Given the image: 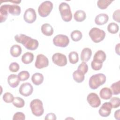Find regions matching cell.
Masks as SVG:
<instances>
[{"instance_id":"10","label":"cell","mask_w":120,"mask_h":120,"mask_svg":"<svg viewBox=\"0 0 120 120\" xmlns=\"http://www.w3.org/2000/svg\"><path fill=\"white\" fill-rule=\"evenodd\" d=\"M37 18L36 13L32 8H29L26 9L23 15V19L24 21L28 23H32Z\"/></svg>"},{"instance_id":"11","label":"cell","mask_w":120,"mask_h":120,"mask_svg":"<svg viewBox=\"0 0 120 120\" xmlns=\"http://www.w3.org/2000/svg\"><path fill=\"white\" fill-rule=\"evenodd\" d=\"M87 100L89 105L93 108L98 107L101 104V100L96 93H90L87 96Z\"/></svg>"},{"instance_id":"23","label":"cell","mask_w":120,"mask_h":120,"mask_svg":"<svg viewBox=\"0 0 120 120\" xmlns=\"http://www.w3.org/2000/svg\"><path fill=\"white\" fill-rule=\"evenodd\" d=\"M74 18L76 22H82L86 19V15L84 11L79 10L75 13L74 15Z\"/></svg>"},{"instance_id":"9","label":"cell","mask_w":120,"mask_h":120,"mask_svg":"<svg viewBox=\"0 0 120 120\" xmlns=\"http://www.w3.org/2000/svg\"><path fill=\"white\" fill-rule=\"evenodd\" d=\"M49 65V60L48 58L42 54L37 55L36 58L35 66L38 69H41L47 67Z\"/></svg>"},{"instance_id":"29","label":"cell","mask_w":120,"mask_h":120,"mask_svg":"<svg viewBox=\"0 0 120 120\" xmlns=\"http://www.w3.org/2000/svg\"><path fill=\"white\" fill-rule=\"evenodd\" d=\"M111 90L112 92V94L119 95L120 93V81H118L112 83L111 85Z\"/></svg>"},{"instance_id":"21","label":"cell","mask_w":120,"mask_h":120,"mask_svg":"<svg viewBox=\"0 0 120 120\" xmlns=\"http://www.w3.org/2000/svg\"><path fill=\"white\" fill-rule=\"evenodd\" d=\"M31 81L35 85H39L44 81V76L41 73H36L32 75Z\"/></svg>"},{"instance_id":"27","label":"cell","mask_w":120,"mask_h":120,"mask_svg":"<svg viewBox=\"0 0 120 120\" xmlns=\"http://www.w3.org/2000/svg\"><path fill=\"white\" fill-rule=\"evenodd\" d=\"M70 37L73 41L75 42H77L82 39V35L80 30H75L71 32Z\"/></svg>"},{"instance_id":"37","label":"cell","mask_w":120,"mask_h":120,"mask_svg":"<svg viewBox=\"0 0 120 120\" xmlns=\"http://www.w3.org/2000/svg\"><path fill=\"white\" fill-rule=\"evenodd\" d=\"M25 119V114L20 112H16L15 113L13 116V120H24Z\"/></svg>"},{"instance_id":"1","label":"cell","mask_w":120,"mask_h":120,"mask_svg":"<svg viewBox=\"0 0 120 120\" xmlns=\"http://www.w3.org/2000/svg\"><path fill=\"white\" fill-rule=\"evenodd\" d=\"M15 40L19 43L22 44L24 46L30 50H35L38 46V41L35 39L23 34H17L15 36Z\"/></svg>"},{"instance_id":"26","label":"cell","mask_w":120,"mask_h":120,"mask_svg":"<svg viewBox=\"0 0 120 120\" xmlns=\"http://www.w3.org/2000/svg\"><path fill=\"white\" fill-rule=\"evenodd\" d=\"M74 80L77 83H81L84 80V74L78 70L74 71L73 73Z\"/></svg>"},{"instance_id":"31","label":"cell","mask_w":120,"mask_h":120,"mask_svg":"<svg viewBox=\"0 0 120 120\" xmlns=\"http://www.w3.org/2000/svg\"><path fill=\"white\" fill-rule=\"evenodd\" d=\"M112 2V0H99L97 2V6L101 9H105Z\"/></svg>"},{"instance_id":"30","label":"cell","mask_w":120,"mask_h":120,"mask_svg":"<svg viewBox=\"0 0 120 120\" xmlns=\"http://www.w3.org/2000/svg\"><path fill=\"white\" fill-rule=\"evenodd\" d=\"M68 59L70 63L73 64L76 63L79 60V56L77 52L75 51L70 52L68 55Z\"/></svg>"},{"instance_id":"13","label":"cell","mask_w":120,"mask_h":120,"mask_svg":"<svg viewBox=\"0 0 120 120\" xmlns=\"http://www.w3.org/2000/svg\"><path fill=\"white\" fill-rule=\"evenodd\" d=\"M112 108V106L110 102H105L99 108V114L102 117H107L110 115Z\"/></svg>"},{"instance_id":"18","label":"cell","mask_w":120,"mask_h":120,"mask_svg":"<svg viewBox=\"0 0 120 120\" xmlns=\"http://www.w3.org/2000/svg\"><path fill=\"white\" fill-rule=\"evenodd\" d=\"M106 58L105 53L102 50H98L94 54L93 60L97 62L103 63L105 61Z\"/></svg>"},{"instance_id":"42","label":"cell","mask_w":120,"mask_h":120,"mask_svg":"<svg viewBox=\"0 0 120 120\" xmlns=\"http://www.w3.org/2000/svg\"><path fill=\"white\" fill-rule=\"evenodd\" d=\"M114 117L116 120H120V110L119 109L115 112H114Z\"/></svg>"},{"instance_id":"43","label":"cell","mask_w":120,"mask_h":120,"mask_svg":"<svg viewBox=\"0 0 120 120\" xmlns=\"http://www.w3.org/2000/svg\"><path fill=\"white\" fill-rule=\"evenodd\" d=\"M120 44L118 43L117 45H116L115 48L116 53H117L118 55H120Z\"/></svg>"},{"instance_id":"41","label":"cell","mask_w":120,"mask_h":120,"mask_svg":"<svg viewBox=\"0 0 120 120\" xmlns=\"http://www.w3.org/2000/svg\"><path fill=\"white\" fill-rule=\"evenodd\" d=\"M56 116L55 114L53 113H48L45 118V120H56Z\"/></svg>"},{"instance_id":"2","label":"cell","mask_w":120,"mask_h":120,"mask_svg":"<svg viewBox=\"0 0 120 120\" xmlns=\"http://www.w3.org/2000/svg\"><path fill=\"white\" fill-rule=\"evenodd\" d=\"M105 75L102 73L92 75L89 81V86L92 90H96L100 86L104 84L106 82Z\"/></svg>"},{"instance_id":"12","label":"cell","mask_w":120,"mask_h":120,"mask_svg":"<svg viewBox=\"0 0 120 120\" xmlns=\"http://www.w3.org/2000/svg\"><path fill=\"white\" fill-rule=\"evenodd\" d=\"M19 91L21 95L24 97H28L32 93L33 88L32 85L29 82L23 83L20 87Z\"/></svg>"},{"instance_id":"34","label":"cell","mask_w":120,"mask_h":120,"mask_svg":"<svg viewBox=\"0 0 120 120\" xmlns=\"http://www.w3.org/2000/svg\"><path fill=\"white\" fill-rule=\"evenodd\" d=\"M14 97L12 94L10 92H6L3 95V100L7 103H10L13 102Z\"/></svg>"},{"instance_id":"19","label":"cell","mask_w":120,"mask_h":120,"mask_svg":"<svg viewBox=\"0 0 120 120\" xmlns=\"http://www.w3.org/2000/svg\"><path fill=\"white\" fill-rule=\"evenodd\" d=\"M41 30L42 33L46 36H51L53 33V29L49 23L43 24L41 27Z\"/></svg>"},{"instance_id":"40","label":"cell","mask_w":120,"mask_h":120,"mask_svg":"<svg viewBox=\"0 0 120 120\" xmlns=\"http://www.w3.org/2000/svg\"><path fill=\"white\" fill-rule=\"evenodd\" d=\"M120 10L118 9L117 10H115L113 12L112 15L113 19L114 21L117 22H120Z\"/></svg>"},{"instance_id":"5","label":"cell","mask_w":120,"mask_h":120,"mask_svg":"<svg viewBox=\"0 0 120 120\" xmlns=\"http://www.w3.org/2000/svg\"><path fill=\"white\" fill-rule=\"evenodd\" d=\"M89 35L92 41L96 43L103 41L105 37V32L103 30L96 27L92 28L90 30Z\"/></svg>"},{"instance_id":"24","label":"cell","mask_w":120,"mask_h":120,"mask_svg":"<svg viewBox=\"0 0 120 120\" xmlns=\"http://www.w3.org/2000/svg\"><path fill=\"white\" fill-rule=\"evenodd\" d=\"M34 59V55L30 52H27L22 56V61L25 64H29L31 63Z\"/></svg>"},{"instance_id":"38","label":"cell","mask_w":120,"mask_h":120,"mask_svg":"<svg viewBox=\"0 0 120 120\" xmlns=\"http://www.w3.org/2000/svg\"><path fill=\"white\" fill-rule=\"evenodd\" d=\"M20 68L19 65L17 62H12L11 63L9 66V69L10 71L12 72H17Z\"/></svg>"},{"instance_id":"17","label":"cell","mask_w":120,"mask_h":120,"mask_svg":"<svg viewBox=\"0 0 120 120\" xmlns=\"http://www.w3.org/2000/svg\"><path fill=\"white\" fill-rule=\"evenodd\" d=\"M91 55V50L90 48H84L81 52V60L83 62H87L90 59Z\"/></svg>"},{"instance_id":"39","label":"cell","mask_w":120,"mask_h":120,"mask_svg":"<svg viewBox=\"0 0 120 120\" xmlns=\"http://www.w3.org/2000/svg\"><path fill=\"white\" fill-rule=\"evenodd\" d=\"M102 66H103V63L97 62L93 60H92L91 63V68L94 70L97 71L101 69V68L102 67Z\"/></svg>"},{"instance_id":"8","label":"cell","mask_w":120,"mask_h":120,"mask_svg":"<svg viewBox=\"0 0 120 120\" xmlns=\"http://www.w3.org/2000/svg\"><path fill=\"white\" fill-rule=\"evenodd\" d=\"M52 62L58 66H65L67 64V59L65 55L61 53H55L52 57Z\"/></svg>"},{"instance_id":"6","label":"cell","mask_w":120,"mask_h":120,"mask_svg":"<svg viewBox=\"0 0 120 120\" xmlns=\"http://www.w3.org/2000/svg\"><path fill=\"white\" fill-rule=\"evenodd\" d=\"M53 8L52 3L48 0L43 2L38 7V13L42 17H47L51 13Z\"/></svg>"},{"instance_id":"3","label":"cell","mask_w":120,"mask_h":120,"mask_svg":"<svg viewBox=\"0 0 120 120\" xmlns=\"http://www.w3.org/2000/svg\"><path fill=\"white\" fill-rule=\"evenodd\" d=\"M59 10L62 20L66 22L70 21L72 18V14L69 4L66 2H61L59 6Z\"/></svg>"},{"instance_id":"32","label":"cell","mask_w":120,"mask_h":120,"mask_svg":"<svg viewBox=\"0 0 120 120\" xmlns=\"http://www.w3.org/2000/svg\"><path fill=\"white\" fill-rule=\"evenodd\" d=\"M119 27L117 24L114 22H111L107 26V30L112 34H116L119 31Z\"/></svg>"},{"instance_id":"16","label":"cell","mask_w":120,"mask_h":120,"mask_svg":"<svg viewBox=\"0 0 120 120\" xmlns=\"http://www.w3.org/2000/svg\"><path fill=\"white\" fill-rule=\"evenodd\" d=\"M8 82L11 87L14 88L18 86L20 83V80L18 75L15 74H11L8 76Z\"/></svg>"},{"instance_id":"35","label":"cell","mask_w":120,"mask_h":120,"mask_svg":"<svg viewBox=\"0 0 120 120\" xmlns=\"http://www.w3.org/2000/svg\"><path fill=\"white\" fill-rule=\"evenodd\" d=\"M77 70L83 74H85L88 70V66L85 62H82L78 67Z\"/></svg>"},{"instance_id":"14","label":"cell","mask_w":120,"mask_h":120,"mask_svg":"<svg viewBox=\"0 0 120 120\" xmlns=\"http://www.w3.org/2000/svg\"><path fill=\"white\" fill-rule=\"evenodd\" d=\"M9 4H4L0 8V23L5 22L8 15V8Z\"/></svg>"},{"instance_id":"4","label":"cell","mask_w":120,"mask_h":120,"mask_svg":"<svg viewBox=\"0 0 120 120\" xmlns=\"http://www.w3.org/2000/svg\"><path fill=\"white\" fill-rule=\"evenodd\" d=\"M43 103L39 99H34L30 103V107L32 114L37 116L39 117L44 113V109Z\"/></svg>"},{"instance_id":"33","label":"cell","mask_w":120,"mask_h":120,"mask_svg":"<svg viewBox=\"0 0 120 120\" xmlns=\"http://www.w3.org/2000/svg\"><path fill=\"white\" fill-rule=\"evenodd\" d=\"M18 77L21 81H24L27 80L30 77V74L27 71H22L19 73Z\"/></svg>"},{"instance_id":"36","label":"cell","mask_w":120,"mask_h":120,"mask_svg":"<svg viewBox=\"0 0 120 120\" xmlns=\"http://www.w3.org/2000/svg\"><path fill=\"white\" fill-rule=\"evenodd\" d=\"M110 103L112 108H116L120 106V99L118 97H113L111 99Z\"/></svg>"},{"instance_id":"20","label":"cell","mask_w":120,"mask_h":120,"mask_svg":"<svg viewBox=\"0 0 120 120\" xmlns=\"http://www.w3.org/2000/svg\"><path fill=\"white\" fill-rule=\"evenodd\" d=\"M99 96L101 98L107 100L112 98V92L110 88L105 87L100 90L99 92Z\"/></svg>"},{"instance_id":"28","label":"cell","mask_w":120,"mask_h":120,"mask_svg":"<svg viewBox=\"0 0 120 120\" xmlns=\"http://www.w3.org/2000/svg\"><path fill=\"white\" fill-rule=\"evenodd\" d=\"M12 103L15 106L19 108L23 107L25 105L24 100L21 98L18 97L14 98Z\"/></svg>"},{"instance_id":"25","label":"cell","mask_w":120,"mask_h":120,"mask_svg":"<svg viewBox=\"0 0 120 120\" xmlns=\"http://www.w3.org/2000/svg\"><path fill=\"white\" fill-rule=\"evenodd\" d=\"M21 8L17 5H9L8 12L13 15H19L21 14Z\"/></svg>"},{"instance_id":"15","label":"cell","mask_w":120,"mask_h":120,"mask_svg":"<svg viewBox=\"0 0 120 120\" xmlns=\"http://www.w3.org/2000/svg\"><path fill=\"white\" fill-rule=\"evenodd\" d=\"M109 19L108 15L106 14L101 13L97 15L95 19V22L98 25H104L107 23Z\"/></svg>"},{"instance_id":"22","label":"cell","mask_w":120,"mask_h":120,"mask_svg":"<svg viewBox=\"0 0 120 120\" xmlns=\"http://www.w3.org/2000/svg\"><path fill=\"white\" fill-rule=\"evenodd\" d=\"M10 52L13 57H18L21 54L22 48L18 45H14L10 48Z\"/></svg>"},{"instance_id":"7","label":"cell","mask_w":120,"mask_h":120,"mask_svg":"<svg viewBox=\"0 0 120 120\" xmlns=\"http://www.w3.org/2000/svg\"><path fill=\"white\" fill-rule=\"evenodd\" d=\"M53 44L58 47H66L69 43L68 37L63 34H59L55 36L53 39Z\"/></svg>"}]
</instances>
